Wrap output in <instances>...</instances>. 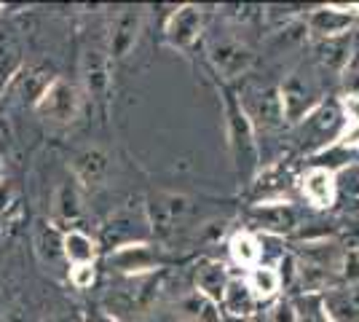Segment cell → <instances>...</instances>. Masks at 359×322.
<instances>
[{
	"instance_id": "11",
	"label": "cell",
	"mask_w": 359,
	"mask_h": 322,
	"mask_svg": "<svg viewBox=\"0 0 359 322\" xmlns=\"http://www.w3.org/2000/svg\"><path fill=\"white\" fill-rule=\"evenodd\" d=\"M54 78L57 76H54L51 67H46V65H25V67L8 81V86L3 89V94H8L19 105L35 107V102L41 100V94L46 92V86H48Z\"/></svg>"
},
{
	"instance_id": "28",
	"label": "cell",
	"mask_w": 359,
	"mask_h": 322,
	"mask_svg": "<svg viewBox=\"0 0 359 322\" xmlns=\"http://www.w3.org/2000/svg\"><path fill=\"white\" fill-rule=\"evenodd\" d=\"M247 285L252 290L255 301H271L282 290V279H279V271L273 266H255V269H250Z\"/></svg>"
},
{
	"instance_id": "8",
	"label": "cell",
	"mask_w": 359,
	"mask_h": 322,
	"mask_svg": "<svg viewBox=\"0 0 359 322\" xmlns=\"http://www.w3.org/2000/svg\"><path fill=\"white\" fill-rule=\"evenodd\" d=\"M279 97H282V110H285V123L295 126L300 119H306L322 100H319V86L311 76L303 73H292L285 83L279 86Z\"/></svg>"
},
{
	"instance_id": "1",
	"label": "cell",
	"mask_w": 359,
	"mask_h": 322,
	"mask_svg": "<svg viewBox=\"0 0 359 322\" xmlns=\"http://www.w3.org/2000/svg\"><path fill=\"white\" fill-rule=\"evenodd\" d=\"M225 116H228V145L233 154V167H236V177L241 185H252V180L260 172V154H257V140H255V129L241 100H236L233 92H225Z\"/></svg>"
},
{
	"instance_id": "39",
	"label": "cell",
	"mask_w": 359,
	"mask_h": 322,
	"mask_svg": "<svg viewBox=\"0 0 359 322\" xmlns=\"http://www.w3.org/2000/svg\"><path fill=\"white\" fill-rule=\"evenodd\" d=\"M250 322H266V317H260V314L255 311V317H250Z\"/></svg>"
},
{
	"instance_id": "17",
	"label": "cell",
	"mask_w": 359,
	"mask_h": 322,
	"mask_svg": "<svg viewBox=\"0 0 359 322\" xmlns=\"http://www.w3.org/2000/svg\"><path fill=\"white\" fill-rule=\"evenodd\" d=\"M62 234L51 220H41L35 236H32V245H35V255L38 261L46 266V271L57 276H67V263H65V253H62Z\"/></svg>"
},
{
	"instance_id": "10",
	"label": "cell",
	"mask_w": 359,
	"mask_h": 322,
	"mask_svg": "<svg viewBox=\"0 0 359 322\" xmlns=\"http://www.w3.org/2000/svg\"><path fill=\"white\" fill-rule=\"evenodd\" d=\"M86 217V199H83V188L75 183L73 177L67 183H62L54 191L51 201V223L60 231L81 229V220Z\"/></svg>"
},
{
	"instance_id": "4",
	"label": "cell",
	"mask_w": 359,
	"mask_h": 322,
	"mask_svg": "<svg viewBox=\"0 0 359 322\" xmlns=\"http://www.w3.org/2000/svg\"><path fill=\"white\" fill-rule=\"evenodd\" d=\"M32 110L43 123L70 126V123L78 121V116L83 110V92L75 86L73 81L57 76L46 86V92L41 94V100L35 102Z\"/></svg>"
},
{
	"instance_id": "13",
	"label": "cell",
	"mask_w": 359,
	"mask_h": 322,
	"mask_svg": "<svg viewBox=\"0 0 359 322\" xmlns=\"http://www.w3.org/2000/svg\"><path fill=\"white\" fill-rule=\"evenodd\" d=\"M110 156L102 151V148H83V151H78L73 156V161H70V175H73V180L83 191H89V188H100V185H105L107 175H110Z\"/></svg>"
},
{
	"instance_id": "9",
	"label": "cell",
	"mask_w": 359,
	"mask_h": 322,
	"mask_svg": "<svg viewBox=\"0 0 359 322\" xmlns=\"http://www.w3.org/2000/svg\"><path fill=\"white\" fill-rule=\"evenodd\" d=\"M201 32H204V8L185 3V6H177L166 19L164 41L166 46L177 48V51H191L198 43Z\"/></svg>"
},
{
	"instance_id": "20",
	"label": "cell",
	"mask_w": 359,
	"mask_h": 322,
	"mask_svg": "<svg viewBox=\"0 0 359 322\" xmlns=\"http://www.w3.org/2000/svg\"><path fill=\"white\" fill-rule=\"evenodd\" d=\"M300 191L311 207L330 210L335 204V175L322 167H309L300 180Z\"/></svg>"
},
{
	"instance_id": "23",
	"label": "cell",
	"mask_w": 359,
	"mask_h": 322,
	"mask_svg": "<svg viewBox=\"0 0 359 322\" xmlns=\"http://www.w3.org/2000/svg\"><path fill=\"white\" fill-rule=\"evenodd\" d=\"M220 307H223V314H228V317H241V320L255 317L257 301H255L247 279H241V276H231L228 279L223 298H220Z\"/></svg>"
},
{
	"instance_id": "5",
	"label": "cell",
	"mask_w": 359,
	"mask_h": 322,
	"mask_svg": "<svg viewBox=\"0 0 359 322\" xmlns=\"http://www.w3.org/2000/svg\"><path fill=\"white\" fill-rule=\"evenodd\" d=\"M191 199L185 194L175 191H153L145 204V217H148L150 234L158 236L161 242H169L177 236V231L185 226L191 215Z\"/></svg>"
},
{
	"instance_id": "33",
	"label": "cell",
	"mask_w": 359,
	"mask_h": 322,
	"mask_svg": "<svg viewBox=\"0 0 359 322\" xmlns=\"http://www.w3.org/2000/svg\"><path fill=\"white\" fill-rule=\"evenodd\" d=\"M266 322H300V311L290 298H279L271 304Z\"/></svg>"
},
{
	"instance_id": "29",
	"label": "cell",
	"mask_w": 359,
	"mask_h": 322,
	"mask_svg": "<svg viewBox=\"0 0 359 322\" xmlns=\"http://www.w3.org/2000/svg\"><path fill=\"white\" fill-rule=\"evenodd\" d=\"M338 199L346 207H359V164H351L335 175V201Z\"/></svg>"
},
{
	"instance_id": "32",
	"label": "cell",
	"mask_w": 359,
	"mask_h": 322,
	"mask_svg": "<svg viewBox=\"0 0 359 322\" xmlns=\"http://www.w3.org/2000/svg\"><path fill=\"white\" fill-rule=\"evenodd\" d=\"M97 276H100L97 263H83V266H70L67 269V282L75 290H91L97 285Z\"/></svg>"
},
{
	"instance_id": "3",
	"label": "cell",
	"mask_w": 359,
	"mask_h": 322,
	"mask_svg": "<svg viewBox=\"0 0 359 322\" xmlns=\"http://www.w3.org/2000/svg\"><path fill=\"white\" fill-rule=\"evenodd\" d=\"M164 288L161 282V271L148 276H113V282L107 285V293L102 298L105 311L113 314L116 320H121L123 314H142L148 311L158 293Z\"/></svg>"
},
{
	"instance_id": "6",
	"label": "cell",
	"mask_w": 359,
	"mask_h": 322,
	"mask_svg": "<svg viewBox=\"0 0 359 322\" xmlns=\"http://www.w3.org/2000/svg\"><path fill=\"white\" fill-rule=\"evenodd\" d=\"M107 269L113 276H148L164 269V250L148 239L113 247L107 253Z\"/></svg>"
},
{
	"instance_id": "38",
	"label": "cell",
	"mask_w": 359,
	"mask_h": 322,
	"mask_svg": "<svg viewBox=\"0 0 359 322\" xmlns=\"http://www.w3.org/2000/svg\"><path fill=\"white\" fill-rule=\"evenodd\" d=\"M220 322H250V320H241V317H228V314H223V317H220Z\"/></svg>"
},
{
	"instance_id": "14",
	"label": "cell",
	"mask_w": 359,
	"mask_h": 322,
	"mask_svg": "<svg viewBox=\"0 0 359 322\" xmlns=\"http://www.w3.org/2000/svg\"><path fill=\"white\" fill-rule=\"evenodd\" d=\"M252 129H279L285 126V110H282V97L279 86H266L252 94V102H241Z\"/></svg>"
},
{
	"instance_id": "35",
	"label": "cell",
	"mask_w": 359,
	"mask_h": 322,
	"mask_svg": "<svg viewBox=\"0 0 359 322\" xmlns=\"http://www.w3.org/2000/svg\"><path fill=\"white\" fill-rule=\"evenodd\" d=\"M81 320H83V322H121V320H116L113 314H107V311L102 307L86 309V311L81 314Z\"/></svg>"
},
{
	"instance_id": "36",
	"label": "cell",
	"mask_w": 359,
	"mask_h": 322,
	"mask_svg": "<svg viewBox=\"0 0 359 322\" xmlns=\"http://www.w3.org/2000/svg\"><path fill=\"white\" fill-rule=\"evenodd\" d=\"M46 322H83V320H81V314H60V317H51V320Z\"/></svg>"
},
{
	"instance_id": "27",
	"label": "cell",
	"mask_w": 359,
	"mask_h": 322,
	"mask_svg": "<svg viewBox=\"0 0 359 322\" xmlns=\"http://www.w3.org/2000/svg\"><path fill=\"white\" fill-rule=\"evenodd\" d=\"M228 253H231V261L241 269L260 266V245H257V236L252 231H236L228 239Z\"/></svg>"
},
{
	"instance_id": "24",
	"label": "cell",
	"mask_w": 359,
	"mask_h": 322,
	"mask_svg": "<svg viewBox=\"0 0 359 322\" xmlns=\"http://www.w3.org/2000/svg\"><path fill=\"white\" fill-rule=\"evenodd\" d=\"M316 60L322 67L344 73L346 65L354 57V35H338V38H327V41H314Z\"/></svg>"
},
{
	"instance_id": "16",
	"label": "cell",
	"mask_w": 359,
	"mask_h": 322,
	"mask_svg": "<svg viewBox=\"0 0 359 322\" xmlns=\"http://www.w3.org/2000/svg\"><path fill=\"white\" fill-rule=\"evenodd\" d=\"M354 25H357V16L346 14L338 6H319L306 19V32L314 41H327V38L348 35L354 30Z\"/></svg>"
},
{
	"instance_id": "19",
	"label": "cell",
	"mask_w": 359,
	"mask_h": 322,
	"mask_svg": "<svg viewBox=\"0 0 359 322\" xmlns=\"http://www.w3.org/2000/svg\"><path fill=\"white\" fill-rule=\"evenodd\" d=\"M325 322H359V285L357 288H330L319 298Z\"/></svg>"
},
{
	"instance_id": "2",
	"label": "cell",
	"mask_w": 359,
	"mask_h": 322,
	"mask_svg": "<svg viewBox=\"0 0 359 322\" xmlns=\"http://www.w3.org/2000/svg\"><path fill=\"white\" fill-rule=\"evenodd\" d=\"M344 129L346 119L341 102L332 100V102H319L306 119H300L292 126V140L298 151H303L306 156H316L344 137Z\"/></svg>"
},
{
	"instance_id": "34",
	"label": "cell",
	"mask_w": 359,
	"mask_h": 322,
	"mask_svg": "<svg viewBox=\"0 0 359 322\" xmlns=\"http://www.w3.org/2000/svg\"><path fill=\"white\" fill-rule=\"evenodd\" d=\"M14 201H16V188H14V183L6 177V180H0V217L14 207Z\"/></svg>"
},
{
	"instance_id": "21",
	"label": "cell",
	"mask_w": 359,
	"mask_h": 322,
	"mask_svg": "<svg viewBox=\"0 0 359 322\" xmlns=\"http://www.w3.org/2000/svg\"><path fill=\"white\" fill-rule=\"evenodd\" d=\"M62 253L65 263L70 266H83V263L100 261V239L91 236L86 229H70L62 234Z\"/></svg>"
},
{
	"instance_id": "18",
	"label": "cell",
	"mask_w": 359,
	"mask_h": 322,
	"mask_svg": "<svg viewBox=\"0 0 359 322\" xmlns=\"http://www.w3.org/2000/svg\"><path fill=\"white\" fill-rule=\"evenodd\" d=\"M142 32V11L140 8H123L113 25H110V46L107 60H123L137 46V38Z\"/></svg>"
},
{
	"instance_id": "26",
	"label": "cell",
	"mask_w": 359,
	"mask_h": 322,
	"mask_svg": "<svg viewBox=\"0 0 359 322\" xmlns=\"http://www.w3.org/2000/svg\"><path fill=\"white\" fill-rule=\"evenodd\" d=\"M81 73H83V86L86 92L100 97L107 89V81H110V60L107 54L91 48L83 54V65H81Z\"/></svg>"
},
{
	"instance_id": "22",
	"label": "cell",
	"mask_w": 359,
	"mask_h": 322,
	"mask_svg": "<svg viewBox=\"0 0 359 322\" xmlns=\"http://www.w3.org/2000/svg\"><path fill=\"white\" fill-rule=\"evenodd\" d=\"M228 279H231V274H228V266L223 261H201L196 266L194 290L220 307V298H223Z\"/></svg>"
},
{
	"instance_id": "30",
	"label": "cell",
	"mask_w": 359,
	"mask_h": 322,
	"mask_svg": "<svg viewBox=\"0 0 359 322\" xmlns=\"http://www.w3.org/2000/svg\"><path fill=\"white\" fill-rule=\"evenodd\" d=\"M338 102H341V110H344V119H346L344 137L338 140V142L346 145V148H354V151H357V145H359V97L344 94Z\"/></svg>"
},
{
	"instance_id": "15",
	"label": "cell",
	"mask_w": 359,
	"mask_h": 322,
	"mask_svg": "<svg viewBox=\"0 0 359 322\" xmlns=\"http://www.w3.org/2000/svg\"><path fill=\"white\" fill-rule=\"evenodd\" d=\"M25 41L14 22L0 19V92L25 67Z\"/></svg>"
},
{
	"instance_id": "7",
	"label": "cell",
	"mask_w": 359,
	"mask_h": 322,
	"mask_svg": "<svg viewBox=\"0 0 359 322\" xmlns=\"http://www.w3.org/2000/svg\"><path fill=\"white\" fill-rule=\"evenodd\" d=\"M247 223H250V231L285 239L298 231L300 215L290 201H260V204L250 207Z\"/></svg>"
},
{
	"instance_id": "25",
	"label": "cell",
	"mask_w": 359,
	"mask_h": 322,
	"mask_svg": "<svg viewBox=\"0 0 359 322\" xmlns=\"http://www.w3.org/2000/svg\"><path fill=\"white\" fill-rule=\"evenodd\" d=\"M217 304H212L210 298L198 295V293H188L182 295L175 307V320L177 322H220L223 311H217Z\"/></svg>"
},
{
	"instance_id": "31",
	"label": "cell",
	"mask_w": 359,
	"mask_h": 322,
	"mask_svg": "<svg viewBox=\"0 0 359 322\" xmlns=\"http://www.w3.org/2000/svg\"><path fill=\"white\" fill-rule=\"evenodd\" d=\"M359 285V247H344L341 266H338V288H357Z\"/></svg>"
},
{
	"instance_id": "12",
	"label": "cell",
	"mask_w": 359,
	"mask_h": 322,
	"mask_svg": "<svg viewBox=\"0 0 359 322\" xmlns=\"http://www.w3.org/2000/svg\"><path fill=\"white\" fill-rule=\"evenodd\" d=\"M210 62L220 76L233 81V78H239L241 73L250 70L252 48L247 43H241L239 38H220L210 46Z\"/></svg>"
},
{
	"instance_id": "37",
	"label": "cell",
	"mask_w": 359,
	"mask_h": 322,
	"mask_svg": "<svg viewBox=\"0 0 359 322\" xmlns=\"http://www.w3.org/2000/svg\"><path fill=\"white\" fill-rule=\"evenodd\" d=\"M0 180H6V156L0 151Z\"/></svg>"
}]
</instances>
